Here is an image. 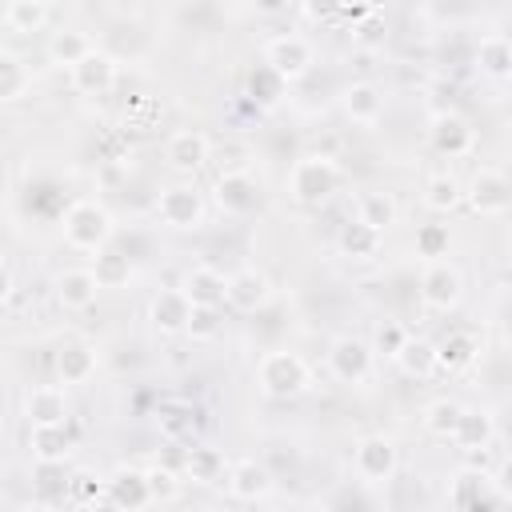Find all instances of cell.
Masks as SVG:
<instances>
[{
  "instance_id": "obj_1",
  "label": "cell",
  "mask_w": 512,
  "mask_h": 512,
  "mask_svg": "<svg viewBox=\"0 0 512 512\" xmlns=\"http://www.w3.org/2000/svg\"><path fill=\"white\" fill-rule=\"evenodd\" d=\"M60 232H64V244L72 252L96 256V252H104L116 240V216L100 200H76V204L64 208Z\"/></svg>"
},
{
  "instance_id": "obj_2",
  "label": "cell",
  "mask_w": 512,
  "mask_h": 512,
  "mask_svg": "<svg viewBox=\"0 0 512 512\" xmlns=\"http://www.w3.org/2000/svg\"><path fill=\"white\" fill-rule=\"evenodd\" d=\"M256 388L268 400H296V396H304L312 388V368H308V360L300 352L272 348L256 364Z\"/></svg>"
},
{
  "instance_id": "obj_3",
  "label": "cell",
  "mask_w": 512,
  "mask_h": 512,
  "mask_svg": "<svg viewBox=\"0 0 512 512\" xmlns=\"http://www.w3.org/2000/svg\"><path fill=\"white\" fill-rule=\"evenodd\" d=\"M340 180H344L340 164H336L332 156H324V152H308V156H300V160L288 168V192H292V200L304 204V208L328 204V200L336 196Z\"/></svg>"
},
{
  "instance_id": "obj_4",
  "label": "cell",
  "mask_w": 512,
  "mask_h": 512,
  "mask_svg": "<svg viewBox=\"0 0 512 512\" xmlns=\"http://www.w3.org/2000/svg\"><path fill=\"white\" fill-rule=\"evenodd\" d=\"M152 212L164 228L172 232H196L204 228V216H208V200L204 192L192 184V180H176V184H164L152 200Z\"/></svg>"
},
{
  "instance_id": "obj_5",
  "label": "cell",
  "mask_w": 512,
  "mask_h": 512,
  "mask_svg": "<svg viewBox=\"0 0 512 512\" xmlns=\"http://www.w3.org/2000/svg\"><path fill=\"white\" fill-rule=\"evenodd\" d=\"M352 472H356V480L368 484V488L392 484L396 472H400V448H396V440L384 436V432L360 436L356 448H352Z\"/></svg>"
},
{
  "instance_id": "obj_6",
  "label": "cell",
  "mask_w": 512,
  "mask_h": 512,
  "mask_svg": "<svg viewBox=\"0 0 512 512\" xmlns=\"http://www.w3.org/2000/svg\"><path fill=\"white\" fill-rule=\"evenodd\" d=\"M316 64V48L304 32H280L264 44V68L280 80V84H296L312 72Z\"/></svg>"
},
{
  "instance_id": "obj_7",
  "label": "cell",
  "mask_w": 512,
  "mask_h": 512,
  "mask_svg": "<svg viewBox=\"0 0 512 512\" xmlns=\"http://www.w3.org/2000/svg\"><path fill=\"white\" fill-rule=\"evenodd\" d=\"M324 364H328V376L336 384H348V388H360L372 380L376 372V352L364 336H336L324 352Z\"/></svg>"
},
{
  "instance_id": "obj_8",
  "label": "cell",
  "mask_w": 512,
  "mask_h": 512,
  "mask_svg": "<svg viewBox=\"0 0 512 512\" xmlns=\"http://www.w3.org/2000/svg\"><path fill=\"white\" fill-rule=\"evenodd\" d=\"M420 300L432 312H444V316L456 312L464 300V272L452 260H432L420 276Z\"/></svg>"
},
{
  "instance_id": "obj_9",
  "label": "cell",
  "mask_w": 512,
  "mask_h": 512,
  "mask_svg": "<svg viewBox=\"0 0 512 512\" xmlns=\"http://www.w3.org/2000/svg\"><path fill=\"white\" fill-rule=\"evenodd\" d=\"M224 488L236 504H260L272 496L276 488V476L268 464H260L256 456H240V460H228V472H224Z\"/></svg>"
},
{
  "instance_id": "obj_10",
  "label": "cell",
  "mask_w": 512,
  "mask_h": 512,
  "mask_svg": "<svg viewBox=\"0 0 512 512\" xmlns=\"http://www.w3.org/2000/svg\"><path fill=\"white\" fill-rule=\"evenodd\" d=\"M464 204L476 216H504L512 204V184L500 168H480L472 172V180L464 184Z\"/></svg>"
},
{
  "instance_id": "obj_11",
  "label": "cell",
  "mask_w": 512,
  "mask_h": 512,
  "mask_svg": "<svg viewBox=\"0 0 512 512\" xmlns=\"http://www.w3.org/2000/svg\"><path fill=\"white\" fill-rule=\"evenodd\" d=\"M268 300H272V280H268V272L244 264V268H236L232 276H224V304H228L232 312L252 316V312H260Z\"/></svg>"
},
{
  "instance_id": "obj_12",
  "label": "cell",
  "mask_w": 512,
  "mask_h": 512,
  "mask_svg": "<svg viewBox=\"0 0 512 512\" xmlns=\"http://www.w3.org/2000/svg\"><path fill=\"white\" fill-rule=\"evenodd\" d=\"M76 448H80V428H76V420L28 428V452H32L36 464H64Z\"/></svg>"
},
{
  "instance_id": "obj_13",
  "label": "cell",
  "mask_w": 512,
  "mask_h": 512,
  "mask_svg": "<svg viewBox=\"0 0 512 512\" xmlns=\"http://www.w3.org/2000/svg\"><path fill=\"white\" fill-rule=\"evenodd\" d=\"M116 80H120V64H116V56L104 52V48H92V52L68 72V84H72V92H80V96H108V92L116 88Z\"/></svg>"
},
{
  "instance_id": "obj_14",
  "label": "cell",
  "mask_w": 512,
  "mask_h": 512,
  "mask_svg": "<svg viewBox=\"0 0 512 512\" xmlns=\"http://www.w3.org/2000/svg\"><path fill=\"white\" fill-rule=\"evenodd\" d=\"M428 144L436 156H448V160H460L476 148V128L460 116V112H436L432 124H428Z\"/></svg>"
},
{
  "instance_id": "obj_15",
  "label": "cell",
  "mask_w": 512,
  "mask_h": 512,
  "mask_svg": "<svg viewBox=\"0 0 512 512\" xmlns=\"http://www.w3.org/2000/svg\"><path fill=\"white\" fill-rule=\"evenodd\" d=\"M164 160H168L172 172H180V176H196V172L212 160V140H208L200 128H180V132L168 136V144H164Z\"/></svg>"
},
{
  "instance_id": "obj_16",
  "label": "cell",
  "mask_w": 512,
  "mask_h": 512,
  "mask_svg": "<svg viewBox=\"0 0 512 512\" xmlns=\"http://www.w3.org/2000/svg\"><path fill=\"white\" fill-rule=\"evenodd\" d=\"M24 420H28V428L72 420L68 388H64V384H32V388L24 392Z\"/></svg>"
},
{
  "instance_id": "obj_17",
  "label": "cell",
  "mask_w": 512,
  "mask_h": 512,
  "mask_svg": "<svg viewBox=\"0 0 512 512\" xmlns=\"http://www.w3.org/2000/svg\"><path fill=\"white\" fill-rule=\"evenodd\" d=\"M212 196H216V208L228 216H248L260 208V184L248 172H220L212 184Z\"/></svg>"
},
{
  "instance_id": "obj_18",
  "label": "cell",
  "mask_w": 512,
  "mask_h": 512,
  "mask_svg": "<svg viewBox=\"0 0 512 512\" xmlns=\"http://www.w3.org/2000/svg\"><path fill=\"white\" fill-rule=\"evenodd\" d=\"M104 500L116 508V512H144L152 504V492H148V480H144V468H116L108 480H104Z\"/></svg>"
},
{
  "instance_id": "obj_19",
  "label": "cell",
  "mask_w": 512,
  "mask_h": 512,
  "mask_svg": "<svg viewBox=\"0 0 512 512\" xmlns=\"http://www.w3.org/2000/svg\"><path fill=\"white\" fill-rule=\"evenodd\" d=\"M500 488H496V476L492 472H480V468H460L448 484V500L456 512H480L488 500H496Z\"/></svg>"
},
{
  "instance_id": "obj_20",
  "label": "cell",
  "mask_w": 512,
  "mask_h": 512,
  "mask_svg": "<svg viewBox=\"0 0 512 512\" xmlns=\"http://www.w3.org/2000/svg\"><path fill=\"white\" fill-rule=\"evenodd\" d=\"M188 316H192V304L184 300L180 288H160V292L148 300V324H152V332H160V336H184Z\"/></svg>"
},
{
  "instance_id": "obj_21",
  "label": "cell",
  "mask_w": 512,
  "mask_h": 512,
  "mask_svg": "<svg viewBox=\"0 0 512 512\" xmlns=\"http://www.w3.org/2000/svg\"><path fill=\"white\" fill-rule=\"evenodd\" d=\"M176 288L184 292V300H188L192 308H220V304H224V272L212 268V264H192V268H184V276H180Z\"/></svg>"
},
{
  "instance_id": "obj_22",
  "label": "cell",
  "mask_w": 512,
  "mask_h": 512,
  "mask_svg": "<svg viewBox=\"0 0 512 512\" xmlns=\"http://www.w3.org/2000/svg\"><path fill=\"white\" fill-rule=\"evenodd\" d=\"M224 472H228V456H224L220 448H212V444H192V448H184V460H180L184 484H200V488L224 484Z\"/></svg>"
},
{
  "instance_id": "obj_23",
  "label": "cell",
  "mask_w": 512,
  "mask_h": 512,
  "mask_svg": "<svg viewBox=\"0 0 512 512\" xmlns=\"http://www.w3.org/2000/svg\"><path fill=\"white\" fill-rule=\"evenodd\" d=\"M476 360H480V340H476L472 332L456 328V332H448L444 340H436V372L460 376V372H468Z\"/></svg>"
},
{
  "instance_id": "obj_24",
  "label": "cell",
  "mask_w": 512,
  "mask_h": 512,
  "mask_svg": "<svg viewBox=\"0 0 512 512\" xmlns=\"http://www.w3.org/2000/svg\"><path fill=\"white\" fill-rule=\"evenodd\" d=\"M52 292H56V304L64 308V312H88L92 304H96V276L88 272V268H64L60 276H56V284H52Z\"/></svg>"
},
{
  "instance_id": "obj_25",
  "label": "cell",
  "mask_w": 512,
  "mask_h": 512,
  "mask_svg": "<svg viewBox=\"0 0 512 512\" xmlns=\"http://www.w3.org/2000/svg\"><path fill=\"white\" fill-rule=\"evenodd\" d=\"M452 444L468 456V452H480V448H492L496 444V416L488 408H464L460 412V424L452 432Z\"/></svg>"
},
{
  "instance_id": "obj_26",
  "label": "cell",
  "mask_w": 512,
  "mask_h": 512,
  "mask_svg": "<svg viewBox=\"0 0 512 512\" xmlns=\"http://www.w3.org/2000/svg\"><path fill=\"white\" fill-rule=\"evenodd\" d=\"M340 108L352 124H376L380 112H384V92L380 84L372 80H352L344 92H340Z\"/></svg>"
},
{
  "instance_id": "obj_27",
  "label": "cell",
  "mask_w": 512,
  "mask_h": 512,
  "mask_svg": "<svg viewBox=\"0 0 512 512\" xmlns=\"http://www.w3.org/2000/svg\"><path fill=\"white\" fill-rule=\"evenodd\" d=\"M96 368H100V352H96L92 344H84V340L64 344L60 356H56V376H60L64 388H72V384H88V380L96 376Z\"/></svg>"
},
{
  "instance_id": "obj_28",
  "label": "cell",
  "mask_w": 512,
  "mask_h": 512,
  "mask_svg": "<svg viewBox=\"0 0 512 512\" xmlns=\"http://www.w3.org/2000/svg\"><path fill=\"white\" fill-rule=\"evenodd\" d=\"M0 20L8 24V32L32 36V32H44L52 24V4H44V0H8Z\"/></svg>"
},
{
  "instance_id": "obj_29",
  "label": "cell",
  "mask_w": 512,
  "mask_h": 512,
  "mask_svg": "<svg viewBox=\"0 0 512 512\" xmlns=\"http://www.w3.org/2000/svg\"><path fill=\"white\" fill-rule=\"evenodd\" d=\"M92 48H96L92 36L80 32V28H56V32L48 36V60H52L56 68H64V72H72Z\"/></svg>"
},
{
  "instance_id": "obj_30",
  "label": "cell",
  "mask_w": 512,
  "mask_h": 512,
  "mask_svg": "<svg viewBox=\"0 0 512 512\" xmlns=\"http://www.w3.org/2000/svg\"><path fill=\"white\" fill-rule=\"evenodd\" d=\"M380 244H384V236L372 232L368 224H360L356 216L344 220L340 232H336V248H340V256H348V260H376V256H380Z\"/></svg>"
},
{
  "instance_id": "obj_31",
  "label": "cell",
  "mask_w": 512,
  "mask_h": 512,
  "mask_svg": "<svg viewBox=\"0 0 512 512\" xmlns=\"http://www.w3.org/2000/svg\"><path fill=\"white\" fill-rule=\"evenodd\" d=\"M476 68L492 80H508L512 76V40L504 32H488L476 44Z\"/></svg>"
},
{
  "instance_id": "obj_32",
  "label": "cell",
  "mask_w": 512,
  "mask_h": 512,
  "mask_svg": "<svg viewBox=\"0 0 512 512\" xmlns=\"http://www.w3.org/2000/svg\"><path fill=\"white\" fill-rule=\"evenodd\" d=\"M356 220L384 236V232L400 220V204L392 200V192H364V196L356 200Z\"/></svg>"
},
{
  "instance_id": "obj_33",
  "label": "cell",
  "mask_w": 512,
  "mask_h": 512,
  "mask_svg": "<svg viewBox=\"0 0 512 512\" xmlns=\"http://www.w3.org/2000/svg\"><path fill=\"white\" fill-rule=\"evenodd\" d=\"M88 272L96 276V288H124L132 280V260H128V252H120L116 244H108L104 252L92 256Z\"/></svg>"
},
{
  "instance_id": "obj_34",
  "label": "cell",
  "mask_w": 512,
  "mask_h": 512,
  "mask_svg": "<svg viewBox=\"0 0 512 512\" xmlns=\"http://www.w3.org/2000/svg\"><path fill=\"white\" fill-rule=\"evenodd\" d=\"M396 368H400L404 376H412V380L436 376V344L424 340V336H408L404 348L396 352Z\"/></svg>"
},
{
  "instance_id": "obj_35",
  "label": "cell",
  "mask_w": 512,
  "mask_h": 512,
  "mask_svg": "<svg viewBox=\"0 0 512 512\" xmlns=\"http://www.w3.org/2000/svg\"><path fill=\"white\" fill-rule=\"evenodd\" d=\"M460 204H464V184H460L452 172L428 176V184H424V208H428V212L448 216V212H456Z\"/></svg>"
},
{
  "instance_id": "obj_36",
  "label": "cell",
  "mask_w": 512,
  "mask_h": 512,
  "mask_svg": "<svg viewBox=\"0 0 512 512\" xmlns=\"http://www.w3.org/2000/svg\"><path fill=\"white\" fill-rule=\"evenodd\" d=\"M460 412H464V404H460V400H452V396H436V400H428V404H424L420 420H424V428H428L432 436L452 440V432H456V424H460Z\"/></svg>"
},
{
  "instance_id": "obj_37",
  "label": "cell",
  "mask_w": 512,
  "mask_h": 512,
  "mask_svg": "<svg viewBox=\"0 0 512 512\" xmlns=\"http://www.w3.org/2000/svg\"><path fill=\"white\" fill-rule=\"evenodd\" d=\"M28 88H32L28 64H24V60H20L16 52L0 48V104H8V100H20V96H28Z\"/></svg>"
},
{
  "instance_id": "obj_38",
  "label": "cell",
  "mask_w": 512,
  "mask_h": 512,
  "mask_svg": "<svg viewBox=\"0 0 512 512\" xmlns=\"http://www.w3.org/2000/svg\"><path fill=\"white\" fill-rule=\"evenodd\" d=\"M144 480H148V492H152V504H172L180 492H184V476L168 464H152L144 468Z\"/></svg>"
},
{
  "instance_id": "obj_39",
  "label": "cell",
  "mask_w": 512,
  "mask_h": 512,
  "mask_svg": "<svg viewBox=\"0 0 512 512\" xmlns=\"http://www.w3.org/2000/svg\"><path fill=\"white\" fill-rule=\"evenodd\" d=\"M448 244H452L448 224H420L416 236H412L416 256H424L428 264H432V260H444V256H448Z\"/></svg>"
},
{
  "instance_id": "obj_40",
  "label": "cell",
  "mask_w": 512,
  "mask_h": 512,
  "mask_svg": "<svg viewBox=\"0 0 512 512\" xmlns=\"http://www.w3.org/2000/svg\"><path fill=\"white\" fill-rule=\"evenodd\" d=\"M412 332L400 324V320H384L380 328H376V340H372V352L376 356H388V360H396V352L404 348V340H408Z\"/></svg>"
},
{
  "instance_id": "obj_41",
  "label": "cell",
  "mask_w": 512,
  "mask_h": 512,
  "mask_svg": "<svg viewBox=\"0 0 512 512\" xmlns=\"http://www.w3.org/2000/svg\"><path fill=\"white\" fill-rule=\"evenodd\" d=\"M68 492H72V500H76V508H92V504H100L104 500V480L100 476H92V472H76L72 480H68Z\"/></svg>"
},
{
  "instance_id": "obj_42",
  "label": "cell",
  "mask_w": 512,
  "mask_h": 512,
  "mask_svg": "<svg viewBox=\"0 0 512 512\" xmlns=\"http://www.w3.org/2000/svg\"><path fill=\"white\" fill-rule=\"evenodd\" d=\"M216 332H220V308H192L184 336L204 344V340H216Z\"/></svg>"
},
{
  "instance_id": "obj_43",
  "label": "cell",
  "mask_w": 512,
  "mask_h": 512,
  "mask_svg": "<svg viewBox=\"0 0 512 512\" xmlns=\"http://www.w3.org/2000/svg\"><path fill=\"white\" fill-rule=\"evenodd\" d=\"M380 28H384V20H380V12L372 8V12H368V20H364L360 28H352V40H356V44H380V40H384V32H380Z\"/></svg>"
},
{
  "instance_id": "obj_44",
  "label": "cell",
  "mask_w": 512,
  "mask_h": 512,
  "mask_svg": "<svg viewBox=\"0 0 512 512\" xmlns=\"http://www.w3.org/2000/svg\"><path fill=\"white\" fill-rule=\"evenodd\" d=\"M12 288H16V280H12V268H8V260L0 256V304L12 296Z\"/></svg>"
},
{
  "instance_id": "obj_45",
  "label": "cell",
  "mask_w": 512,
  "mask_h": 512,
  "mask_svg": "<svg viewBox=\"0 0 512 512\" xmlns=\"http://www.w3.org/2000/svg\"><path fill=\"white\" fill-rule=\"evenodd\" d=\"M20 512H52V504H44V500H36V504H24Z\"/></svg>"
},
{
  "instance_id": "obj_46",
  "label": "cell",
  "mask_w": 512,
  "mask_h": 512,
  "mask_svg": "<svg viewBox=\"0 0 512 512\" xmlns=\"http://www.w3.org/2000/svg\"><path fill=\"white\" fill-rule=\"evenodd\" d=\"M220 512H248V508H240V504H224Z\"/></svg>"
},
{
  "instance_id": "obj_47",
  "label": "cell",
  "mask_w": 512,
  "mask_h": 512,
  "mask_svg": "<svg viewBox=\"0 0 512 512\" xmlns=\"http://www.w3.org/2000/svg\"><path fill=\"white\" fill-rule=\"evenodd\" d=\"M52 512H84V508H52Z\"/></svg>"
},
{
  "instance_id": "obj_48",
  "label": "cell",
  "mask_w": 512,
  "mask_h": 512,
  "mask_svg": "<svg viewBox=\"0 0 512 512\" xmlns=\"http://www.w3.org/2000/svg\"><path fill=\"white\" fill-rule=\"evenodd\" d=\"M0 512H8V500H4V492H0Z\"/></svg>"
}]
</instances>
